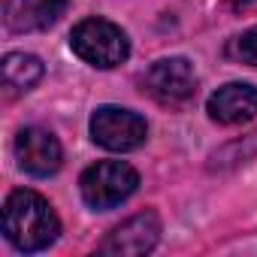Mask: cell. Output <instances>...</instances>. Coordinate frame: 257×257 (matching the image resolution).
Instances as JSON below:
<instances>
[{
  "instance_id": "cell-5",
  "label": "cell",
  "mask_w": 257,
  "mask_h": 257,
  "mask_svg": "<svg viewBox=\"0 0 257 257\" xmlns=\"http://www.w3.org/2000/svg\"><path fill=\"white\" fill-rule=\"evenodd\" d=\"M143 88L161 106H185L197 94V73L188 58H164L149 67Z\"/></svg>"
},
{
  "instance_id": "cell-6",
  "label": "cell",
  "mask_w": 257,
  "mask_h": 257,
  "mask_svg": "<svg viewBox=\"0 0 257 257\" xmlns=\"http://www.w3.org/2000/svg\"><path fill=\"white\" fill-rule=\"evenodd\" d=\"M158 239H161V218H158V212L146 209L134 218H127L124 224H118L100 245V254L140 257V254H149L158 245Z\"/></svg>"
},
{
  "instance_id": "cell-11",
  "label": "cell",
  "mask_w": 257,
  "mask_h": 257,
  "mask_svg": "<svg viewBox=\"0 0 257 257\" xmlns=\"http://www.w3.org/2000/svg\"><path fill=\"white\" fill-rule=\"evenodd\" d=\"M230 55H233L236 61L248 64V67H257V28H251V31H245L239 40H233Z\"/></svg>"
},
{
  "instance_id": "cell-2",
  "label": "cell",
  "mask_w": 257,
  "mask_h": 257,
  "mask_svg": "<svg viewBox=\"0 0 257 257\" xmlns=\"http://www.w3.org/2000/svg\"><path fill=\"white\" fill-rule=\"evenodd\" d=\"M70 46L85 64L100 67V70H112V67L124 64L127 55H131V40H127V34L118 25L106 22V19L79 22L70 34Z\"/></svg>"
},
{
  "instance_id": "cell-7",
  "label": "cell",
  "mask_w": 257,
  "mask_h": 257,
  "mask_svg": "<svg viewBox=\"0 0 257 257\" xmlns=\"http://www.w3.org/2000/svg\"><path fill=\"white\" fill-rule=\"evenodd\" d=\"M16 158H19L25 173L43 179V176H52L61 170L64 152H61V143L49 131H43V127H25L16 137Z\"/></svg>"
},
{
  "instance_id": "cell-9",
  "label": "cell",
  "mask_w": 257,
  "mask_h": 257,
  "mask_svg": "<svg viewBox=\"0 0 257 257\" xmlns=\"http://www.w3.org/2000/svg\"><path fill=\"white\" fill-rule=\"evenodd\" d=\"M67 10V0H7L4 4V25L13 34L46 31L55 25Z\"/></svg>"
},
{
  "instance_id": "cell-4",
  "label": "cell",
  "mask_w": 257,
  "mask_h": 257,
  "mask_svg": "<svg viewBox=\"0 0 257 257\" xmlns=\"http://www.w3.org/2000/svg\"><path fill=\"white\" fill-rule=\"evenodd\" d=\"M91 137L97 146L109 152H134L146 143L149 124L143 115L121 109V106H100L91 115Z\"/></svg>"
},
{
  "instance_id": "cell-10",
  "label": "cell",
  "mask_w": 257,
  "mask_h": 257,
  "mask_svg": "<svg viewBox=\"0 0 257 257\" xmlns=\"http://www.w3.org/2000/svg\"><path fill=\"white\" fill-rule=\"evenodd\" d=\"M43 79V61L37 55H25V52H10L4 58V85L13 94L31 91L37 82Z\"/></svg>"
},
{
  "instance_id": "cell-3",
  "label": "cell",
  "mask_w": 257,
  "mask_h": 257,
  "mask_svg": "<svg viewBox=\"0 0 257 257\" xmlns=\"http://www.w3.org/2000/svg\"><path fill=\"white\" fill-rule=\"evenodd\" d=\"M137 188H140V176H137V170L131 164H124V161H97L79 179L82 200L91 209H97V212L115 209Z\"/></svg>"
},
{
  "instance_id": "cell-8",
  "label": "cell",
  "mask_w": 257,
  "mask_h": 257,
  "mask_svg": "<svg viewBox=\"0 0 257 257\" xmlns=\"http://www.w3.org/2000/svg\"><path fill=\"white\" fill-rule=\"evenodd\" d=\"M206 112L218 124H245L257 115V88L248 82H227L209 97Z\"/></svg>"
},
{
  "instance_id": "cell-1",
  "label": "cell",
  "mask_w": 257,
  "mask_h": 257,
  "mask_svg": "<svg viewBox=\"0 0 257 257\" xmlns=\"http://www.w3.org/2000/svg\"><path fill=\"white\" fill-rule=\"evenodd\" d=\"M61 233L58 215L37 191H13L4 203V236L19 251H43Z\"/></svg>"
}]
</instances>
